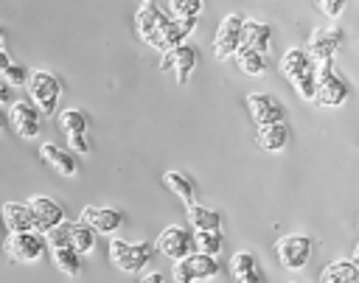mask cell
Masks as SVG:
<instances>
[{
    "label": "cell",
    "mask_w": 359,
    "mask_h": 283,
    "mask_svg": "<svg viewBox=\"0 0 359 283\" xmlns=\"http://www.w3.org/2000/svg\"><path fill=\"white\" fill-rule=\"evenodd\" d=\"M356 277H359V263L353 258L331 261L320 272V283H356Z\"/></svg>",
    "instance_id": "21"
},
{
    "label": "cell",
    "mask_w": 359,
    "mask_h": 283,
    "mask_svg": "<svg viewBox=\"0 0 359 283\" xmlns=\"http://www.w3.org/2000/svg\"><path fill=\"white\" fill-rule=\"evenodd\" d=\"M194 244H196V252H205V255L216 258L222 252V233H213V230L194 233Z\"/></svg>",
    "instance_id": "30"
},
{
    "label": "cell",
    "mask_w": 359,
    "mask_h": 283,
    "mask_svg": "<svg viewBox=\"0 0 359 283\" xmlns=\"http://www.w3.org/2000/svg\"><path fill=\"white\" fill-rule=\"evenodd\" d=\"M45 241H48V247H50V249H56V247H70V230H67V219H65L59 227H53V230L45 235Z\"/></svg>",
    "instance_id": "34"
},
{
    "label": "cell",
    "mask_w": 359,
    "mask_h": 283,
    "mask_svg": "<svg viewBox=\"0 0 359 283\" xmlns=\"http://www.w3.org/2000/svg\"><path fill=\"white\" fill-rule=\"evenodd\" d=\"M81 221H84L95 235H112V233L121 227L123 216H121V210H115V207L87 205V207L81 210Z\"/></svg>",
    "instance_id": "14"
},
{
    "label": "cell",
    "mask_w": 359,
    "mask_h": 283,
    "mask_svg": "<svg viewBox=\"0 0 359 283\" xmlns=\"http://www.w3.org/2000/svg\"><path fill=\"white\" fill-rule=\"evenodd\" d=\"M81 255L73 249V247H56V249H50V261H53V266L59 269V272H65L67 277H76L79 272H81V261H79Z\"/></svg>",
    "instance_id": "27"
},
{
    "label": "cell",
    "mask_w": 359,
    "mask_h": 283,
    "mask_svg": "<svg viewBox=\"0 0 359 283\" xmlns=\"http://www.w3.org/2000/svg\"><path fill=\"white\" fill-rule=\"evenodd\" d=\"M196 59H199V53H196L194 45H180V48L163 53V59H160V70H163V73L174 70L177 84H185L188 76H191V70L196 67Z\"/></svg>",
    "instance_id": "12"
},
{
    "label": "cell",
    "mask_w": 359,
    "mask_h": 283,
    "mask_svg": "<svg viewBox=\"0 0 359 283\" xmlns=\"http://www.w3.org/2000/svg\"><path fill=\"white\" fill-rule=\"evenodd\" d=\"M286 140H289V129H286L283 120L258 126V132H255V143H258V149H264V151H280V149L286 146Z\"/></svg>",
    "instance_id": "22"
},
{
    "label": "cell",
    "mask_w": 359,
    "mask_h": 283,
    "mask_svg": "<svg viewBox=\"0 0 359 283\" xmlns=\"http://www.w3.org/2000/svg\"><path fill=\"white\" fill-rule=\"evenodd\" d=\"M45 235L36 230H25V233H8L3 241V252L8 261L14 263H36L45 252Z\"/></svg>",
    "instance_id": "2"
},
{
    "label": "cell",
    "mask_w": 359,
    "mask_h": 283,
    "mask_svg": "<svg viewBox=\"0 0 359 283\" xmlns=\"http://www.w3.org/2000/svg\"><path fill=\"white\" fill-rule=\"evenodd\" d=\"M171 277H174V283H194V280H196V275H194V269H191L188 258H182V261H174Z\"/></svg>",
    "instance_id": "35"
},
{
    "label": "cell",
    "mask_w": 359,
    "mask_h": 283,
    "mask_svg": "<svg viewBox=\"0 0 359 283\" xmlns=\"http://www.w3.org/2000/svg\"><path fill=\"white\" fill-rule=\"evenodd\" d=\"M0 53H3V28H0Z\"/></svg>",
    "instance_id": "41"
},
{
    "label": "cell",
    "mask_w": 359,
    "mask_h": 283,
    "mask_svg": "<svg viewBox=\"0 0 359 283\" xmlns=\"http://www.w3.org/2000/svg\"><path fill=\"white\" fill-rule=\"evenodd\" d=\"M3 224L8 233H25V230H34V213L28 207V202H6L3 210Z\"/></svg>",
    "instance_id": "17"
},
{
    "label": "cell",
    "mask_w": 359,
    "mask_h": 283,
    "mask_svg": "<svg viewBox=\"0 0 359 283\" xmlns=\"http://www.w3.org/2000/svg\"><path fill=\"white\" fill-rule=\"evenodd\" d=\"M0 132H3V120H0Z\"/></svg>",
    "instance_id": "42"
},
{
    "label": "cell",
    "mask_w": 359,
    "mask_h": 283,
    "mask_svg": "<svg viewBox=\"0 0 359 283\" xmlns=\"http://www.w3.org/2000/svg\"><path fill=\"white\" fill-rule=\"evenodd\" d=\"M185 213H188V221H191L194 233H202V230H213V233H219L222 216H219L216 210H210V207H202V205L196 202V205L185 207Z\"/></svg>",
    "instance_id": "24"
},
{
    "label": "cell",
    "mask_w": 359,
    "mask_h": 283,
    "mask_svg": "<svg viewBox=\"0 0 359 283\" xmlns=\"http://www.w3.org/2000/svg\"><path fill=\"white\" fill-rule=\"evenodd\" d=\"M356 283H359V277H356Z\"/></svg>",
    "instance_id": "43"
},
{
    "label": "cell",
    "mask_w": 359,
    "mask_h": 283,
    "mask_svg": "<svg viewBox=\"0 0 359 283\" xmlns=\"http://www.w3.org/2000/svg\"><path fill=\"white\" fill-rule=\"evenodd\" d=\"M151 258V247L146 241H123L109 238V261L121 272H140Z\"/></svg>",
    "instance_id": "4"
},
{
    "label": "cell",
    "mask_w": 359,
    "mask_h": 283,
    "mask_svg": "<svg viewBox=\"0 0 359 283\" xmlns=\"http://www.w3.org/2000/svg\"><path fill=\"white\" fill-rule=\"evenodd\" d=\"M353 261L359 263V244H356V249H353Z\"/></svg>",
    "instance_id": "40"
},
{
    "label": "cell",
    "mask_w": 359,
    "mask_h": 283,
    "mask_svg": "<svg viewBox=\"0 0 359 283\" xmlns=\"http://www.w3.org/2000/svg\"><path fill=\"white\" fill-rule=\"evenodd\" d=\"M275 255H278L280 266L297 272V269H303V266L309 263V258H311V238L303 235V233H289V235L278 238Z\"/></svg>",
    "instance_id": "6"
},
{
    "label": "cell",
    "mask_w": 359,
    "mask_h": 283,
    "mask_svg": "<svg viewBox=\"0 0 359 283\" xmlns=\"http://www.w3.org/2000/svg\"><path fill=\"white\" fill-rule=\"evenodd\" d=\"M230 275L236 283H264L261 272H258V263H255V255L241 249L230 258Z\"/></svg>",
    "instance_id": "19"
},
{
    "label": "cell",
    "mask_w": 359,
    "mask_h": 283,
    "mask_svg": "<svg viewBox=\"0 0 359 283\" xmlns=\"http://www.w3.org/2000/svg\"><path fill=\"white\" fill-rule=\"evenodd\" d=\"M59 129L70 137V134H84L87 132V118L79 109H62L59 112Z\"/></svg>",
    "instance_id": "29"
},
{
    "label": "cell",
    "mask_w": 359,
    "mask_h": 283,
    "mask_svg": "<svg viewBox=\"0 0 359 283\" xmlns=\"http://www.w3.org/2000/svg\"><path fill=\"white\" fill-rule=\"evenodd\" d=\"M39 115H42V112H39L34 104H28V101H11V106H8V120H11L14 132H17L22 140H34V137L39 134V129H42Z\"/></svg>",
    "instance_id": "10"
},
{
    "label": "cell",
    "mask_w": 359,
    "mask_h": 283,
    "mask_svg": "<svg viewBox=\"0 0 359 283\" xmlns=\"http://www.w3.org/2000/svg\"><path fill=\"white\" fill-rule=\"evenodd\" d=\"M314 76H317L314 104H320V106H339V104L348 101V84L334 73V62H317Z\"/></svg>",
    "instance_id": "3"
},
{
    "label": "cell",
    "mask_w": 359,
    "mask_h": 283,
    "mask_svg": "<svg viewBox=\"0 0 359 283\" xmlns=\"http://www.w3.org/2000/svg\"><path fill=\"white\" fill-rule=\"evenodd\" d=\"M28 207H31V213H34V230L42 233V235H48L53 227H59V224L65 221L62 205H56V202L48 199V196H34V199L28 202Z\"/></svg>",
    "instance_id": "13"
},
{
    "label": "cell",
    "mask_w": 359,
    "mask_h": 283,
    "mask_svg": "<svg viewBox=\"0 0 359 283\" xmlns=\"http://www.w3.org/2000/svg\"><path fill=\"white\" fill-rule=\"evenodd\" d=\"M241 31H244V14H227L219 22V31L213 36V56L216 59H230L241 48Z\"/></svg>",
    "instance_id": "7"
},
{
    "label": "cell",
    "mask_w": 359,
    "mask_h": 283,
    "mask_svg": "<svg viewBox=\"0 0 359 283\" xmlns=\"http://www.w3.org/2000/svg\"><path fill=\"white\" fill-rule=\"evenodd\" d=\"M67 230H70V247L84 258L95 249V233L79 219V221H67Z\"/></svg>",
    "instance_id": "25"
},
{
    "label": "cell",
    "mask_w": 359,
    "mask_h": 283,
    "mask_svg": "<svg viewBox=\"0 0 359 283\" xmlns=\"http://www.w3.org/2000/svg\"><path fill=\"white\" fill-rule=\"evenodd\" d=\"M11 101V87L6 81H0V104H8Z\"/></svg>",
    "instance_id": "39"
},
{
    "label": "cell",
    "mask_w": 359,
    "mask_h": 283,
    "mask_svg": "<svg viewBox=\"0 0 359 283\" xmlns=\"http://www.w3.org/2000/svg\"><path fill=\"white\" fill-rule=\"evenodd\" d=\"M191 241H194V235H191L185 227L168 224V227H163L160 235L154 238V247H157V252H160L163 258L182 261V258L191 255Z\"/></svg>",
    "instance_id": "8"
},
{
    "label": "cell",
    "mask_w": 359,
    "mask_h": 283,
    "mask_svg": "<svg viewBox=\"0 0 359 283\" xmlns=\"http://www.w3.org/2000/svg\"><path fill=\"white\" fill-rule=\"evenodd\" d=\"M269 36H272V28L266 22H258V20H244V31H241V48H252L258 53H269Z\"/></svg>",
    "instance_id": "20"
},
{
    "label": "cell",
    "mask_w": 359,
    "mask_h": 283,
    "mask_svg": "<svg viewBox=\"0 0 359 283\" xmlns=\"http://www.w3.org/2000/svg\"><path fill=\"white\" fill-rule=\"evenodd\" d=\"M339 48H342V28L339 25L314 28L311 36H309V45H306V50L314 62H331Z\"/></svg>",
    "instance_id": "9"
},
{
    "label": "cell",
    "mask_w": 359,
    "mask_h": 283,
    "mask_svg": "<svg viewBox=\"0 0 359 283\" xmlns=\"http://www.w3.org/2000/svg\"><path fill=\"white\" fill-rule=\"evenodd\" d=\"M140 283H168V280L163 272H146V275H140Z\"/></svg>",
    "instance_id": "38"
},
{
    "label": "cell",
    "mask_w": 359,
    "mask_h": 283,
    "mask_svg": "<svg viewBox=\"0 0 359 283\" xmlns=\"http://www.w3.org/2000/svg\"><path fill=\"white\" fill-rule=\"evenodd\" d=\"M0 81H6L8 87H20V84L28 81V70L22 64H17V62H8V64L0 67Z\"/></svg>",
    "instance_id": "31"
},
{
    "label": "cell",
    "mask_w": 359,
    "mask_h": 283,
    "mask_svg": "<svg viewBox=\"0 0 359 283\" xmlns=\"http://www.w3.org/2000/svg\"><path fill=\"white\" fill-rule=\"evenodd\" d=\"M25 87H28V95H31L34 106H36L42 115H48V118L56 115V101H59V95H62V84H59V78H56L53 73H48V70H34V73H28Z\"/></svg>",
    "instance_id": "1"
},
{
    "label": "cell",
    "mask_w": 359,
    "mask_h": 283,
    "mask_svg": "<svg viewBox=\"0 0 359 283\" xmlns=\"http://www.w3.org/2000/svg\"><path fill=\"white\" fill-rule=\"evenodd\" d=\"M188 263L196 275V280H213L219 275V261L213 255H205V252H191L188 255Z\"/></svg>",
    "instance_id": "28"
},
{
    "label": "cell",
    "mask_w": 359,
    "mask_h": 283,
    "mask_svg": "<svg viewBox=\"0 0 359 283\" xmlns=\"http://www.w3.org/2000/svg\"><path fill=\"white\" fill-rule=\"evenodd\" d=\"M163 185H165L171 193H177V196L185 202V207L196 205V188H194V182H191L185 174H180V171H165V174H163Z\"/></svg>",
    "instance_id": "23"
},
{
    "label": "cell",
    "mask_w": 359,
    "mask_h": 283,
    "mask_svg": "<svg viewBox=\"0 0 359 283\" xmlns=\"http://www.w3.org/2000/svg\"><path fill=\"white\" fill-rule=\"evenodd\" d=\"M314 67H317V62H314V59L309 56V50H303V48H289V50L283 53V59H280V73H283L289 81H297V78L314 73Z\"/></svg>",
    "instance_id": "16"
},
{
    "label": "cell",
    "mask_w": 359,
    "mask_h": 283,
    "mask_svg": "<svg viewBox=\"0 0 359 283\" xmlns=\"http://www.w3.org/2000/svg\"><path fill=\"white\" fill-rule=\"evenodd\" d=\"M345 3H348V0H314L317 11L325 14V17H331V20H337V17L345 11Z\"/></svg>",
    "instance_id": "36"
},
{
    "label": "cell",
    "mask_w": 359,
    "mask_h": 283,
    "mask_svg": "<svg viewBox=\"0 0 359 283\" xmlns=\"http://www.w3.org/2000/svg\"><path fill=\"white\" fill-rule=\"evenodd\" d=\"M236 64H238V70L247 73V76H264L266 67H269V64H266V56L258 53V50H252V48H238Z\"/></svg>",
    "instance_id": "26"
},
{
    "label": "cell",
    "mask_w": 359,
    "mask_h": 283,
    "mask_svg": "<svg viewBox=\"0 0 359 283\" xmlns=\"http://www.w3.org/2000/svg\"><path fill=\"white\" fill-rule=\"evenodd\" d=\"M292 87H294L297 98H303V101H314V95H317V76H314V73H309V76H303V78L292 81Z\"/></svg>",
    "instance_id": "32"
},
{
    "label": "cell",
    "mask_w": 359,
    "mask_h": 283,
    "mask_svg": "<svg viewBox=\"0 0 359 283\" xmlns=\"http://www.w3.org/2000/svg\"><path fill=\"white\" fill-rule=\"evenodd\" d=\"M67 143H70V149H76L79 154H87V151H90V143H87V137H84V134H70V137H67Z\"/></svg>",
    "instance_id": "37"
},
{
    "label": "cell",
    "mask_w": 359,
    "mask_h": 283,
    "mask_svg": "<svg viewBox=\"0 0 359 283\" xmlns=\"http://www.w3.org/2000/svg\"><path fill=\"white\" fill-rule=\"evenodd\" d=\"M39 157L53 168V171H59L62 177H73L76 171H79V163H76V157L67 151V149H59L56 143H42V149H39Z\"/></svg>",
    "instance_id": "18"
},
{
    "label": "cell",
    "mask_w": 359,
    "mask_h": 283,
    "mask_svg": "<svg viewBox=\"0 0 359 283\" xmlns=\"http://www.w3.org/2000/svg\"><path fill=\"white\" fill-rule=\"evenodd\" d=\"M165 11H160V6L154 0H143L137 6V14H135V28H137V36L163 53V39H160V31H163V22H165Z\"/></svg>",
    "instance_id": "5"
},
{
    "label": "cell",
    "mask_w": 359,
    "mask_h": 283,
    "mask_svg": "<svg viewBox=\"0 0 359 283\" xmlns=\"http://www.w3.org/2000/svg\"><path fill=\"white\" fill-rule=\"evenodd\" d=\"M247 109H250V118H252L255 126L283 120V104L269 92H250L247 95Z\"/></svg>",
    "instance_id": "11"
},
{
    "label": "cell",
    "mask_w": 359,
    "mask_h": 283,
    "mask_svg": "<svg viewBox=\"0 0 359 283\" xmlns=\"http://www.w3.org/2000/svg\"><path fill=\"white\" fill-rule=\"evenodd\" d=\"M205 0H171V14L174 17H199Z\"/></svg>",
    "instance_id": "33"
},
{
    "label": "cell",
    "mask_w": 359,
    "mask_h": 283,
    "mask_svg": "<svg viewBox=\"0 0 359 283\" xmlns=\"http://www.w3.org/2000/svg\"><path fill=\"white\" fill-rule=\"evenodd\" d=\"M196 22H199V17H165V22H163V31H160V39H163V53H168V50H174V48H180V45H185V39L191 36V31L196 28Z\"/></svg>",
    "instance_id": "15"
}]
</instances>
